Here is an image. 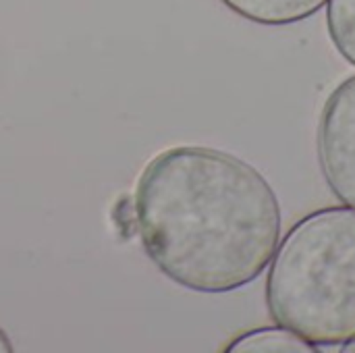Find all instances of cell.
Segmentation results:
<instances>
[{
    "mask_svg": "<svg viewBox=\"0 0 355 353\" xmlns=\"http://www.w3.org/2000/svg\"><path fill=\"white\" fill-rule=\"evenodd\" d=\"M150 262L193 293L237 291L270 266L281 206L266 177L225 150L173 146L148 160L133 193Z\"/></svg>",
    "mask_w": 355,
    "mask_h": 353,
    "instance_id": "cell-1",
    "label": "cell"
},
{
    "mask_svg": "<svg viewBox=\"0 0 355 353\" xmlns=\"http://www.w3.org/2000/svg\"><path fill=\"white\" fill-rule=\"evenodd\" d=\"M264 293L270 318L314 347L355 341V208L300 218L279 241Z\"/></svg>",
    "mask_w": 355,
    "mask_h": 353,
    "instance_id": "cell-2",
    "label": "cell"
},
{
    "mask_svg": "<svg viewBox=\"0 0 355 353\" xmlns=\"http://www.w3.org/2000/svg\"><path fill=\"white\" fill-rule=\"evenodd\" d=\"M318 162L335 198L355 208V75L327 98L318 121Z\"/></svg>",
    "mask_w": 355,
    "mask_h": 353,
    "instance_id": "cell-3",
    "label": "cell"
},
{
    "mask_svg": "<svg viewBox=\"0 0 355 353\" xmlns=\"http://www.w3.org/2000/svg\"><path fill=\"white\" fill-rule=\"evenodd\" d=\"M237 17L264 25L287 27L314 17L329 0H220Z\"/></svg>",
    "mask_w": 355,
    "mask_h": 353,
    "instance_id": "cell-4",
    "label": "cell"
},
{
    "mask_svg": "<svg viewBox=\"0 0 355 353\" xmlns=\"http://www.w3.org/2000/svg\"><path fill=\"white\" fill-rule=\"evenodd\" d=\"M225 352L229 353H312L318 352L312 343L302 339L297 333L285 327H268V329H252L239 337H235Z\"/></svg>",
    "mask_w": 355,
    "mask_h": 353,
    "instance_id": "cell-5",
    "label": "cell"
},
{
    "mask_svg": "<svg viewBox=\"0 0 355 353\" xmlns=\"http://www.w3.org/2000/svg\"><path fill=\"white\" fill-rule=\"evenodd\" d=\"M327 31L337 52L355 67V0L327 2Z\"/></svg>",
    "mask_w": 355,
    "mask_h": 353,
    "instance_id": "cell-6",
    "label": "cell"
},
{
    "mask_svg": "<svg viewBox=\"0 0 355 353\" xmlns=\"http://www.w3.org/2000/svg\"><path fill=\"white\" fill-rule=\"evenodd\" d=\"M15 347L10 343V337L4 333V329H0V353H12Z\"/></svg>",
    "mask_w": 355,
    "mask_h": 353,
    "instance_id": "cell-7",
    "label": "cell"
},
{
    "mask_svg": "<svg viewBox=\"0 0 355 353\" xmlns=\"http://www.w3.org/2000/svg\"><path fill=\"white\" fill-rule=\"evenodd\" d=\"M341 350H343V352H347V353H355V341H352V343H347V345H343Z\"/></svg>",
    "mask_w": 355,
    "mask_h": 353,
    "instance_id": "cell-8",
    "label": "cell"
}]
</instances>
